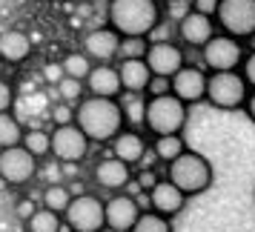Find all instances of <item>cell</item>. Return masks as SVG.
<instances>
[{
	"label": "cell",
	"instance_id": "6da1fadb",
	"mask_svg": "<svg viewBox=\"0 0 255 232\" xmlns=\"http://www.w3.org/2000/svg\"><path fill=\"white\" fill-rule=\"evenodd\" d=\"M75 123L92 143H112V140L127 129L124 104L112 98H92L86 95L75 106Z\"/></svg>",
	"mask_w": 255,
	"mask_h": 232
},
{
	"label": "cell",
	"instance_id": "7a4b0ae2",
	"mask_svg": "<svg viewBox=\"0 0 255 232\" xmlns=\"http://www.w3.org/2000/svg\"><path fill=\"white\" fill-rule=\"evenodd\" d=\"M163 23V6L158 0H109L106 3V26H112L121 37H146Z\"/></svg>",
	"mask_w": 255,
	"mask_h": 232
},
{
	"label": "cell",
	"instance_id": "3957f363",
	"mask_svg": "<svg viewBox=\"0 0 255 232\" xmlns=\"http://www.w3.org/2000/svg\"><path fill=\"white\" fill-rule=\"evenodd\" d=\"M163 175L172 181L186 198L204 195L212 181H215V169H212V161L207 155H201L195 149H186L178 161H172L169 166H163Z\"/></svg>",
	"mask_w": 255,
	"mask_h": 232
},
{
	"label": "cell",
	"instance_id": "277c9868",
	"mask_svg": "<svg viewBox=\"0 0 255 232\" xmlns=\"http://www.w3.org/2000/svg\"><path fill=\"white\" fill-rule=\"evenodd\" d=\"M186 123H189V106L175 98V95H161V98H146V109H143V129L152 138H163V135H184Z\"/></svg>",
	"mask_w": 255,
	"mask_h": 232
},
{
	"label": "cell",
	"instance_id": "5b68a950",
	"mask_svg": "<svg viewBox=\"0 0 255 232\" xmlns=\"http://www.w3.org/2000/svg\"><path fill=\"white\" fill-rule=\"evenodd\" d=\"M250 86L241 72H212L207 86V104L218 112H238L247 106Z\"/></svg>",
	"mask_w": 255,
	"mask_h": 232
},
{
	"label": "cell",
	"instance_id": "8992f818",
	"mask_svg": "<svg viewBox=\"0 0 255 232\" xmlns=\"http://www.w3.org/2000/svg\"><path fill=\"white\" fill-rule=\"evenodd\" d=\"M63 224L69 232H106V198L95 192L72 198L69 209L63 212Z\"/></svg>",
	"mask_w": 255,
	"mask_h": 232
},
{
	"label": "cell",
	"instance_id": "52a82bcc",
	"mask_svg": "<svg viewBox=\"0 0 255 232\" xmlns=\"http://www.w3.org/2000/svg\"><path fill=\"white\" fill-rule=\"evenodd\" d=\"M215 26L221 35H230L235 40H253L255 37V0H221Z\"/></svg>",
	"mask_w": 255,
	"mask_h": 232
},
{
	"label": "cell",
	"instance_id": "ba28073f",
	"mask_svg": "<svg viewBox=\"0 0 255 232\" xmlns=\"http://www.w3.org/2000/svg\"><path fill=\"white\" fill-rule=\"evenodd\" d=\"M247 52L250 49L244 46L241 40L218 32L198 55H201V66L212 75V72H241V63L247 58Z\"/></svg>",
	"mask_w": 255,
	"mask_h": 232
},
{
	"label": "cell",
	"instance_id": "9c48e42d",
	"mask_svg": "<svg viewBox=\"0 0 255 232\" xmlns=\"http://www.w3.org/2000/svg\"><path fill=\"white\" fill-rule=\"evenodd\" d=\"M40 172V161H37L32 152L20 146H12V149H0V181L6 186H26L32 184Z\"/></svg>",
	"mask_w": 255,
	"mask_h": 232
},
{
	"label": "cell",
	"instance_id": "30bf717a",
	"mask_svg": "<svg viewBox=\"0 0 255 232\" xmlns=\"http://www.w3.org/2000/svg\"><path fill=\"white\" fill-rule=\"evenodd\" d=\"M89 149H92V140L83 135L78 123L52 129V158L58 163H63V166H66V163L78 166V163L86 161Z\"/></svg>",
	"mask_w": 255,
	"mask_h": 232
},
{
	"label": "cell",
	"instance_id": "8fae6325",
	"mask_svg": "<svg viewBox=\"0 0 255 232\" xmlns=\"http://www.w3.org/2000/svg\"><path fill=\"white\" fill-rule=\"evenodd\" d=\"M146 66H149L152 78H169L172 81L186 63V49L178 40H149L146 49Z\"/></svg>",
	"mask_w": 255,
	"mask_h": 232
},
{
	"label": "cell",
	"instance_id": "7c38bea8",
	"mask_svg": "<svg viewBox=\"0 0 255 232\" xmlns=\"http://www.w3.org/2000/svg\"><path fill=\"white\" fill-rule=\"evenodd\" d=\"M143 204L129 192L106 198V232H132L143 215Z\"/></svg>",
	"mask_w": 255,
	"mask_h": 232
},
{
	"label": "cell",
	"instance_id": "4fadbf2b",
	"mask_svg": "<svg viewBox=\"0 0 255 232\" xmlns=\"http://www.w3.org/2000/svg\"><path fill=\"white\" fill-rule=\"evenodd\" d=\"M92 181L98 189H104L109 195H118V192H127L132 181H135V172L132 166L124 161H118L115 155H104L101 161H95L92 166Z\"/></svg>",
	"mask_w": 255,
	"mask_h": 232
},
{
	"label": "cell",
	"instance_id": "5bb4252c",
	"mask_svg": "<svg viewBox=\"0 0 255 232\" xmlns=\"http://www.w3.org/2000/svg\"><path fill=\"white\" fill-rule=\"evenodd\" d=\"M218 35V26H215V17H207V14H198V12H189L175 23V37L184 49H201L207 46L212 37Z\"/></svg>",
	"mask_w": 255,
	"mask_h": 232
},
{
	"label": "cell",
	"instance_id": "9a60e30c",
	"mask_svg": "<svg viewBox=\"0 0 255 232\" xmlns=\"http://www.w3.org/2000/svg\"><path fill=\"white\" fill-rule=\"evenodd\" d=\"M121 46H124V37L112 26H95L83 35L81 52L92 63H112V60H121Z\"/></svg>",
	"mask_w": 255,
	"mask_h": 232
},
{
	"label": "cell",
	"instance_id": "2e32d148",
	"mask_svg": "<svg viewBox=\"0 0 255 232\" xmlns=\"http://www.w3.org/2000/svg\"><path fill=\"white\" fill-rule=\"evenodd\" d=\"M207 86H209V72L201 63H186L172 78V95L181 98L186 106L207 104Z\"/></svg>",
	"mask_w": 255,
	"mask_h": 232
},
{
	"label": "cell",
	"instance_id": "e0dca14e",
	"mask_svg": "<svg viewBox=\"0 0 255 232\" xmlns=\"http://www.w3.org/2000/svg\"><path fill=\"white\" fill-rule=\"evenodd\" d=\"M186 201H189V198L163 175V181L146 195V209H152V212H158V215H163V218L175 221L186 209Z\"/></svg>",
	"mask_w": 255,
	"mask_h": 232
},
{
	"label": "cell",
	"instance_id": "ac0fdd59",
	"mask_svg": "<svg viewBox=\"0 0 255 232\" xmlns=\"http://www.w3.org/2000/svg\"><path fill=\"white\" fill-rule=\"evenodd\" d=\"M109 155H115L118 161L129 163V166H138V163L146 161L149 155V140L140 129H124L112 143H109Z\"/></svg>",
	"mask_w": 255,
	"mask_h": 232
},
{
	"label": "cell",
	"instance_id": "d6986e66",
	"mask_svg": "<svg viewBox=\"0 0 255 232\" xmlns=\"http://www.w3.org/2000/svg\"><path fill=\"white\" fill-rule=\"evenodd\" d=\"M86 95L121 101V95H124V83H121L118 63H95V69L89 72V78H86Z\"/></svg>",
	"mask_w": 255,
	"mask_h": 232
},
{
	"label": "cell",
	"instance_id": "ffe728a7",
	"mask_svg": "<svg viewBox=\"0 0 255 232\" xmlns=\"http://www.w3.org/2000/svg\"><path fill=\"white\" fill-rule=\"evenodd\" d=\"M118 72H121V83H124V92L127 95H146L152 83V72L146 66L143 58L135 60H118Z\"/></svg>",
	"mask_w": 255,
	"mask_h": 232
},
{
	"label": "cell",
	"instance_id": "44dd1931",
	"mask_svg": "<svg viewBox=\"0 0 255 232\" xmlns=\"http://www.w3.org/2000/svg\"><path fill=\"white\" fill-rule=\"evenodd\" d=\"M32 55V37L23 29H3L0 32V60L3 63H23Z\"/></svg>",
	"mask_w": 255,
	"mask_h": 232
},
{
	"label": "cell",
	"instance_id": "7402d4cb",
	"mask_svg": "<svg viewBox=\"0 0 255 232\" xmlns=\"http://www.w3.org/2000/svg\"><path fill=\"white\" fill-rule=\"evenodd\" d=\"M186 149H189V146H186L184 135H163V138H152L149 140L152 158H155L158 163H163V166H169L172 161H178Z\"/></svg>",
	"mask_w": 255,
	"mask_h": 232
},
{
	"label": "cell",
	"instance_id": "603a6c76",
	"mask_svg": "<svg viewBox=\"0 0 255 232\" xmlns=\"http://www.w3.org/2000/svg\"><path fill=\"white\" fill-rule=\"evenodd\" d=\"M72 198L75 195H72L69 184H46L43 192H40V207H46V209H52V212L63 215V212L69 209Z\"/></svg>",
	"mask_w": 255,
	"mask_h": 232
},
{
	"label": "cell",
	"instance_id": "cb8c5ba5",
	"mask_svg": "<svg viewBox=\"0 0 255 232\" xmlns=\"http://www.w3.org/2000/svg\"><path fill=\"white\" fill-rule=\"evenodd\" d=\"M23 149L26 152H32L37 161H43V158H49L52 155V132L49 129H26V135H23Z\"/></svg>",
	"mask_w": 255,
	"mask_h": 232
},
{
	"label": "cell",
	"instance_id": "d4e9b609",
	"mask_svg": "<svg viewBox=\"0 0 255 232\" xmlns=\"http://www.w3.org/2000/svg\"><path fill=\"white\" fill-rule=\"evenodd\" d=\"M26 129L20 126V120L12 115V112H3L0 115V149H12V146H20L23 143Z\"/></svg>",
	"mask_w": 255,
	"mask_h": 232
},
{
	"label": "cell",
	"instance_id": "484cf974",
	"mask_svg": "<svg viewBox=\"0 0 255 232\" xmlns=\"http://www.w3.org/2000/svg\"><path fill=\"white\" fill-rule=\"evenodd\" d=\"M60 66H63V75H66V78H72V81H81V83H86L89 72L95 69V63L86 58L83 52H69V55H63Z\"/></svg>",
	"mask_w": 255,
	"mask_h": 232
},
{
	"label": "cell",
	"instance_id": "4316f807",
	"mask_svg": "<svg viewBox=\"0 0 255 232\" xmlns=\"http://www.w3.org/2000/svg\"><path fill=\"white\" fill-rule=\"evenodd\" d=\"M26 230L29 232H66V224H63V215L58 212H52V209L40 207L32 215V221L26 224Z\"/></svg>",
	"mask_w": 255,
	"mask_h": 232
},
{
	"label": "cell",
	"instance_id": "83f0119b",
	"mask_svg": "<svg viewBox=\"0 0 255 232\" xmlns=\"http://www.w3.org/2000/svg\"><path fill=\"white\" fill-rule=\"evenodd\" d=\"M132 232H175V224L172 218H163L152 209H143V215H140V221L135 224Z\"/></svg>",
	"mask_w": 255,
	"mask_h": 232
},
{
	"label": "cell",
	"instance_id": "f1b7e54d",
	"mask_svg": "<svg viewBox=\"0 0 255 232\" xmlns=\"http://www.w3.org/2000/svg\"><path fill=\"white\" fill-rule=\"evenodd\" d=\"M58 95H60V104L78 106L83 98H86V83L72 81V78H63V81L58 83Z\"/></svg>",
	"mask_w": 255,
	"mask_h": 232
},
{
	"label": "cell",
	"instance_id": "f546056e",
	"mask_svg": "<svg viewBox=\"0 0 255 232\" xmlns=\"http://www.w3.org/2000/svg\"><path fill=\"white\" fill-rule=\"evenodd\" d=\"M163 181V172H158V169H140V172H135V189H138L140 195H149L155 186Z\"/></svg>",
	"mask_w": 255,
	"mask_h": 232
},
{
	"label": "cell",
	"instance_id": "4dcf8cb0",
	"mask_svg": "<svg viewBox=\"0 0 255 232\" xmlns=\"http://www.w3.org/2000/svg\"><path fill=\"white\" fill-rule=\"evenodd\" d=\"M146 49H149V40H146V37H124V46H121V60L146 58Z\"/></svg>",
	"mask_w": 255,
	"mask_h": 232
},
{
	"label": "cell",
	"instance_id": "1f68e13d",
	"mask_svg": "<svg viewBox=\"0 0 255 232\" xmlns=\"http://www.w3.org/2000/svg\"><path fill=\"white\" fill-rule=\"evenodd\" d=\"M52 123L55 126H69V123H75V106L72 104L52 106Z\"/></svg>",
	"mask_w": 255,
	"mask_h": 232
},
{
	"label": "cell",
	"instance_id": "d6a6232c",
	"mask_svg": "<svg viewBox=\"0 0 255 232\" xmlns=\"http://www.w3.org/2000/svg\"><path fill=\"white\" fill-rule=\"evenodd\" d=\"M37 209H40V204H35V198H20V201L14 204V215H17V221H26V224H29Z\"/></svg>",
	"mask_w": 255,
	"mask_h": 232
},
{
	"label": "cell",
	"instance_id": "836d02e7",
	"mask_svg": "<svg viewBox=\"0 0 255 232\" xmlns=\"http://www.w3.org/2000/svg\"><path fill=\"white\" fill-rule=\"evenodd\" d=\"M241 75H244V81H247V86H250V92H255V49L247 52V58L241 63Z\"/></svg>",
	"mask_w": 255,
	"mask_h": 232
},
{
	"label": "cell",
	"instance_id": "e575fe53",
	"mask_svg": "<svg viewBox=\"0 0 255 232\" xmlns=\"http://www.w3.org/2000/svg\"><path fill=\"white\" fill-rule=\"evenodd\" d=\"M12 106H14V89H12V83L0 78V115H3V112H12Z\"/></svg>",
	"mask_w": 255,
	"mask_h": 232
},
{
	"label": "cell",
	"instance_id": "d590c367",
	"mask_svg": "<svg viewBox=\"0 0 255 232\" xmlns=\"http://www.w3.org/2000/svg\"><path fill=\"white\" fill-rule=\"evenodd\" d=\"M218 6H221V0H189V9L198 14H207V17H215Z\"/></svg>",
	"mask_w": 255,
	"mask_h": 232
},
{
	"label": "cell",
	"instance_id": "8d00e7d4",
	"mask_svg": "<svg viewBox=\"0 0 255 232\" xmlns=\"http://www.w3.org/2000/svg\"><path fill=\"white\" fill-rule=\"evenodd\" d=\"M161 95H172V81L169 78H152L146 98H161Z\"/></svg>",
	"mask_w": 255,
	"mask_h": 232
},
{
	"label": "cell",
	"instance_id": "74e56055",
	"mask_svg": "<svg viewBox=\"0 0 255 232\" xmlns=\"http://www.w3.org/2000/svg\"><path fill=\"white\" fill-rule=\"evenodd\" d=\"M43 75H46V81H49V83H55V86H58V83L63 81V78H66L60 63H52V66H46V69H43Z\"/></svg>",
	"mask_w": 255,
	"mask_h": 232
},
{
	"label": "cell",
	"instance_id": "f35d334b",
	"mask_svg": "<svg viewBox=\"0 0 255 232\" xmlns=\"http://www.w3.org/2000/svg\"><path fill=\"white\" fill-rule=\"evenodd\" d=\"M244 115L250 117V123H255V92H250V98H247V106H244Z\"/></svg>",
	"mask_w": 255,
	"mask_h": 232
},
{
	"label": "cell",
	"instance_id": "ab89813d",
	"mask_svg": "<svg viewBox=\"0 0 255 232\" xmlns=\"http://www.w3.org/2000/svg\"><path fill=\"white\" fill-rule=\"evenodd\" d=\"M78 3H83V6H89V3H95V0H78Z\"/></svg>",
	"mask_w": 255,
	"mask_h": 232
},
{
	"label": "cell",
	"instance_id": "60d3db41",
	"mask_svg": "<svg viewBox=\"0 0 255 232\" xmlns=\"http://www.w3.org/2000/svg\"><path fill=\"white\" fill-rule=\"evenodd\" d=\"M253 204H255V189H253Z\"/></svg>",
	"mask_w": 255,
	"mask_h": 232
},
{
	"label": "cell",
	"instance_id": "b9f144b4",
	"mask_svg": "<svg viewBox=\"0 0 255 232\" xmlns=\"http://www.w3.org/2000/svg\"><path fill=\"white\" fill-rule=\"evenodd\" d=\"M169 3H172V0H169Z\"/></svg>",
	"mask_w": 255,
	"mask_h": 232
},
{
	"label": "cell",
	"instance_id": "7bdbcfd3",
	"mask_svg": "<svg viewBox=\"0 0 255 232\" xmlns=\"http://www.w3.org/2000/svg\"><path fill=\"white\" fill-rule=\"evenodd\" d=\"M66 232H69V230H66Z\"/></svg>",
	"mask_w": 255,
	"mask_h": 232
}]
</instances>
